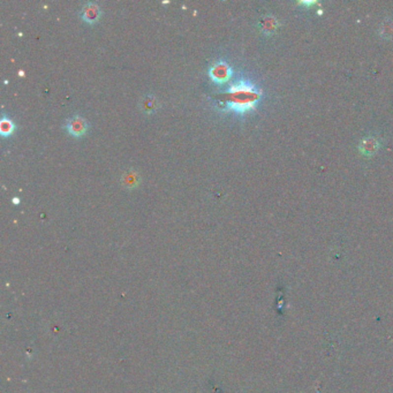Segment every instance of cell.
I'll return each mask as SVG.
<instances>
[{"label": "cell", "mask_w": 393, "mask_h": 393, "mask_svg": "<svg viewBox=\"0 0 393 393\" xmlns=\"http://www.w3.org/2000/svg\"><path fill=\"white\" fill-rule=\"evenodd\" d=\"M226 106L236 113H245L256 106L261 97V91L255 84L248 81H238L229 89Z\"/></svg>", "instance_id": "1"}, {"label": "cell", "mask_w": 393, "mask_h": 393, "mask_svg": "<svg viewBox=\"0 0 393 393\" xmlns=\"http://www.w3.org/2000/svg\"><path fill=\"white\" fill-rule=\"evenodd\" d=\"M209 75L217 83H224L232 76V68L224 60H218L209 69Z\"/></svg>", "instance_id": "2"}, {"label": "cell", "mask_w": 393, "mask_h": 393, "mask_svg": "<svg viewBox=\"0 0 393 393\" xmlns=\"http://www.w3.org/2000/svg\"><path fill=\"white\" fill-rule=\"evenodd\" d=\"M65 128L70 135H73V136L75 137H79L82 136L83 134H86V131H88V123L84 118L80 116H75L69 118V119L66 121Z\"/></svg>", "instance_id": "3"}, {"label": "cell", "mask_w": 393, "mask_h": 393, "mask_svg": "<svg viewBox=\"0 0 393 393\" xmlns=\"http://www.w3.org/2000/svg\"><path fill=\"white\" fill-rule=\"evenodd\" d=\"M101 9L96 2H87L81 9V18L88 23H95L99 20Z\"/></svg>", "instance_id": "4"}, {"label": "cell", "mask_w": 393, "mask_h": 393, "mask_svg": "<svg viewBox=\"0 0 393 393\" xmlns=\"http://www.w3.org/2000/svg\"><path fill=\"white\" fill-rule=\"evenodd\" d=\"M379 141L375 137H367L364 140L361 141L360 145H359V149H360L361 154L365 156H372L374 154L377 152L379 149Z\"/></svg>", "instance_id": "5"}, {"label": "cell", "mask_w": 393, "mask_h": 393, "mask_svg": "<svg viewBox=\"0 0 393 393\" xmlns=\"http://www.w3.org/2000/svg\"><path fill=\"white\" fill-rule=\"evenodd\" d=\"M121 184L124 187L128 189H133L137 187L140 184V175L136 171L134 170H127L125 173L121 175Z\"/></svg>", "instance_id": "6"}, {"label": "cell", "mask_w": 393, "mask_h": 393, "mask_svg": "<svg viewBox=\"0 0 393 393\" xmlns=\"http://www.w3.org/2000/svg\"><path fill=\"white\" fill-rule=\"evenodd\" d=\"M141 108L145 114L154 113L158 108V99L154 95H145L141 99Z\"/></svg>", "instance_id": "7"}, {"label": "cell", "mask_w": 393, "mask_h": 393, "mask_svg": "<svg viewBox=\"0 0 393 393\" xmlns=\"http://www.w3.org/2000/svg\"><path fill=\"white\" fill-rule=\"evenodd\" d=\"M260 26L264 33H272L278 28V22L272 16H265L261 20Z\"/></svg>", "instance_id": "8"}, {"label": "cell", "mask_w": 393, "mask_h": 393, "mask_svg": "<svg viewBox=\"0 0 393 393\" xmlns=\"http://www.w3.org/2000/svg\"><path fill=\"white\" fill-rule=\"evenodd\" d=\"M14 124H13V121L9 118L4 117L1 121H0V133H1V135H4V136L11 135L13 131H14Z\"/></svg>", "instance_id": "9"}, {"label": "cell", "mask_w": 393, "mask_h": 393, "mask_svg": "<svg viewBox=\"0 0 393 393\" xmlns=\"http://www.w3.org/2000/svg\"><path fill=\"white\" fill-rule=\"evenodd\" d=\"M381 35L384 38H393V21L385 20L381 26Z\"/></svg>", "instance_id": "10"}, {"label": "cell", "mask_w": 393, "mask_h": 393, "mask_svg": "<svg viewBox=\"0 0 393 393\" xmlns=\"http://www.w3.org/2000/svg\"><path fill=\"white\" fill-rule=\"evenodd\" d=\"M13 203H14V204H18V203H20V199L18 197H14L13 198Z\"/></svg>", "instance_id": "11"}]
</instances>
